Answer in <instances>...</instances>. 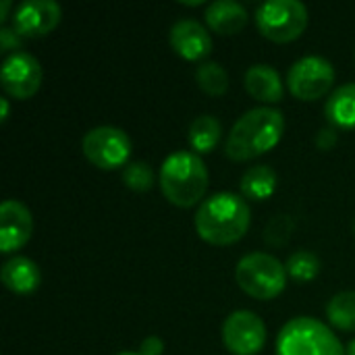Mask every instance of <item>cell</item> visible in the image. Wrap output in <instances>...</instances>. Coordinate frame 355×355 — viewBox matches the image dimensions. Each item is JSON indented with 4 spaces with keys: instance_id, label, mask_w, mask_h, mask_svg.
I'll return each instance as SVG.
<instances>
[{
    "instance_id": "603a6c76",
    "label": "cell",
    "mask_w": 355,
    "mask_h": 355,
    "mask_svg": "<svg viewBox=\"0 0 355 355\" xmlns=\"http://www.w3.org/2000/svg\"><path fill=\"white\" fill-rule=\"evenodd\" d=\"M123 183L127 189L137 191V193L150 191L154 187V171L148 162H141V160L129 162L123 168Z\"/></svg>"
},
{
    "instance_id": "4316f807",
    "label": "cell",
    "mask_w": 355,
    "mask_h": 355,
    "mask_svg": "<svg viewBox=\"0 0 355 355\" xmlns=\"http://www.w3.org/2000/svg\"><path fill=\"white\" fill-rule=\"evenodd\" d=\"M337 139H339V135H337V129L335 127H324L318 135H316V146L320 148V150H331L335 144H337Z\"/></svg>"
},
{
    "instance_id": "e0dca14e",
    "label": "cell",
    "mask_w": 355,
    "mask_h": 355,
    "mask_svg": "<svg viewBox=\"0 0 355 355\" xmlns=\"http://www.w3.org/2000/svg\"><path fill=\"white\" fill-rule=\"evenodd\" d=\"M324 116L335 129H355V83L339 85L329 96Z\"/></svg>"
},
{
    "instance_id": "ffe728a7",
    "label": "cell",
    "mask_w": 355,
    "mask_h": 355,
    "mask_svg": "<svg viewBox=\"0 0 355 355\" xmlns=\"http://www.w3.org/2000/svg\"><path fill=\"white\" fill-rule=\"evenodd\" d=\"M329 322L345 333H355V291H343L327 304Z\"/></svg>"
},
{
    "instance_id": "f1b7e54d",
    "label": "cell",
    "mask_w": 355,
    "mask_h": 355,
    "mask_svg": "<svg viewBox=\"0 0 355 355\" xmlns=\"http://www.w3.org/2000/svg\"><path fill=\"white\" fill-rule=\"evenodd\" d=\"M0 106H2L0 121H2V123H6V119H8V110H10V108H8V100H6V98H2V100H0Z\"/></svg>"
},
{
    "instance_id": "d6986e66",
    "label": "cell",
    "mask_w": 355,
    "mask_h": 355,
    "mask_svg": "<svg viewBox=\"0 0 355 355\" xmlns=\"http://www.w3.org/2000/svg\"><path fill=\"white\" fill-rule=\"evenodd\" d=\"M220 121L212 114H200L191 121L189 131H187V141L191 146V150L202 156V154H210L218 141H220Z\"/></svg>"
},
{
    "instance_id": "5b68a950",
    "label": "cell",
    "mask_w": 355,
    "mask_h": 355,
    "mask_svg": "<svg viewBox=\"0 0 355 355\" xmlns=\"http://www.w3.org/2000/svg\"><path fill=\"white\" fill-rule=\"evenodd\" d=\"M235 281L250 297L258 302H270L285 291L287 270L279 258L266 252H254L237 262Z\"/></svg>"
},
{
    "instance_id": "4dcf8cb0",
    "label": "cell",
    "mask_w": 355,
    "mask_h": 355,
    "mask_svg": "<svg viewBox=\"0 0 355 355\" xmlns=\"http://www.w3.org/2000/svg\"><path fill=\"white\" fill-rule=\"evenodd\" d=\"M181 4H185V6H200L202 0H196V2H185V0H181Z\"/></svg>"
},
{
    "instance_id": "9a60e30c",
    "label": "cell",
    "mask_w": 355,
    "mask_h": 355,
    "mask_svg": "<svg viewBox=\"0 0 355 355\" xmlns=\"http://www.w3.org/2000/svg\"><path fill=\"white\" fill-rule=\"evenodd\" d=\"M204 19L214 33L235 35V33L243 31L250 15H248L245 6L235 0H216L212 4H208Z\"/></svg>"
},
{
    "instance_id": "ac0fdd59",
    "label": "cell",
    "mask_w": 355,
    "mask_h": 355,
    "mask_svg": "<svg viewBox=\"0 0 355 355\" xmlns=\"http://www.w3.org/2000/svg\"><path fill=\"white\" fill-rule=\"evenodd\" d=\"M241 196L250 202H266L277 191V173L272 166L256 164L241 177Z\"/></svg>"
},
{
    "instance_id": "9c48e42d",
    "label": "cell",
    "mask_w": 355,
    "mask_h": 355,
    "mask_svg": "<svg viewBox=\"0 0 355 355\" xmlns=\"http://www.w3.org/2000/svg\"><path fill=\"white\" fill-rule=\"evenodd\" d=\"M223 343L233 355H258L266 343V324L258 314L237 310L223 324Z\"/></svg>"
},
{
    "instance_id": "4fadbf2b",
    "label": "cell",
    "mask_w": 355,
    "mask_h": 355,
    "mask_svg": "<svg viewBox=\"0 0 355 355\" xmlns=\"http://www.w3.org/2000/svg\"><path fill=\"white\" fill-rule=\"evenodd\" d=\"M173 50L185 60H202L212 52V35L196 19H179L168 33Z\"/></svg>"
},
{
    "instance_id": "cb8c5ba5",
    "label": "cell",
    "mask_w": 355,
    "mask_h": 355,
    "mask_svg": "<svg viewBox=\"0 0 355 355\" xmlns=\"http://www.w3.org/2000/svg\"><path fill=\"white\" fill-rule=\"evenodd\" d=\"M291 233H293V220H291V216L279 214V216H275V218L266 225L264 239H266V243L272 245V248H283V245H287Z\"/></svg>"
},
{
    "instance_id": "1f68e13d",
    "label": "cell",
    "mask_w": 355,
    "mask_h": 355,
    "mask_svg": "<svg viewBox=\"0 0 355 355\" xmlns=\"http://www.w3.org/2000/svg\"><path fill=\"white\" fill-rule=\"evenodd\" d=\"M116 355H139V354H133V352H123V354H116Z\"/></svg>"
},
{
    "instance_id": "83f0119b",
    "label": "cell",
    "mask_w": 355,
    "mask_h": 355,
    "mask_svg": "<svg viewBox=\"0 0 355 355\" xmlns=\"http://www.w3.org/2000/svg\"><path fill=\"white\" fill-rule=\"evenodd\" d=\"M12 2L10 0H2L0 2V21H6L8 19V10H10Z\"/></svg>"
},
{
    "instance_id": "d6a6232c",
    "label": "cell",
    "mask_w": 355,
    "mask_h": 355,
    "mask_svg": "<svg viewBox=\"0 0 355 355\" xmlns=\"http://www.w3.org/2000/svg\"><path fill=\"white\" fill-rule=\"evenodd\" d=\"M354 233H355V218H354Z\"/></svg>"
},
{
    "instance_id": "44dd1931",
    "label": "cell",
    "mask_w": 355,
    "mask_h": 355,
    "mask_svg": "<svg viewBox=\"0 0 355 355\" xmlns=\"http://www.w3.org/2000/svg\"><path fill=\"white\" fill-rule=\"evenodd\" d=\"M285 270H287V277H291L295 283H302V285L310 283L320 275V258L308 250L293 252L289 260L285 262Z\"/></svg>"
},
{
    "instance_id": "277c9868",
    "label": "cell",
    "mask_w": 355,
    "mask_h": 355,
    "mask_svg": "<svg viewBox=\"0 0 355 355\" xmlns=\"http://www.w3.org/2000/svg\"><path fill=\"white\" fill-rule=\"evenodd\" d=\"M277 355H347V347L324 322L297 316L281 329Z\"/></svg>"
},
{
    "instance_id": "30bf717a",
    "label": "cell",
    "mask_w": 355,
    "mask_h": 355,
    "mask_svg": "<svg viewBox=\"0 0 355 355\" xmlns=\"http://www.w3.org/2000/svg\"><path fill=\"white\" fill-rule=\"evenodd\" d=\"M2 89L15 100L31 98L42 85V67L40 60L29 52L8 54L0 69Z\"/></svg>"
},
{
    "instance_id": "8fae6325",
    "label": "cell",
    "mask_w": 355,
    "mask_h": 355,
    "mask_svg": "<svg viewBox=\"0 0 355 355\" xmlns=\"http://www.w3.org/2000/svg\"><path fill=\"white\" fill-rule=\"evenodd\" d=\"M62 10L54 0H25L12 12V29L21 37H44L56 29Z\"/></svg>"
},
{
    "instance_id": "7402d4cb",
    "label": "cell",
    "mask_w": 355,
    "mask_h": 355,
    "mask_svg": "<svg viewBox=\"0 0 355 355\" xmlns=\"http://www.w3.org/2000/svg\"><path fill=\"white\" fill-rule=\"evenodd\" d=\"M196 83L208 96H223L229 89V75L218 62H204L196 69Z\"/></svg>"
},
{
    "instance_id": "8992f818",
    "label": "cell",
    "mask_w": 355,
    "mask_h": 355,
    "mask_svg": "<svg viewBox=\"0 0 355 355\" xmlns=\"http://www.w3.org/2000/svg\"><path fill=\"white\" fill-rule=\"evenodd\" d=\"M256 25L266 40L287 44L306 31L308 8L300 0H268L258 6Z\"/></svg>"
},
{
    "instance_id": "d4e9b609",
    "label": "cell",
    "mask_w": 355,
    "mask_h": 355,
    "mask_svg": "<svg viewBox=\"0 0 355 355\" xmlns=\"http://www.w3.org/2000/svg\"><path fill=\"white\" fill-rule=\"evenodd\" d=\"M23 40L25 37H21L12 27H2L0 29V52H10V54L21 52L19 48L23 46Z\"/></svg>"
},
{
    "instance_id": "484cf974",
    "label": "cell",
    "mask_w": 355,
    "mask_h": 355,
    "mask_svg": "<svg viewBox=\"0 0 355 355\" xmlns=\"http://www.w3.org/2000/svg\"><path fill=\"white\" fill-rule=\"evenodd\" d=\"M139 355H162L164 354V341L156 335L152 337H146L139 345Z\"/></svg>"
},
{
    "instance_id": "7c38bea8",
    "label": "cell",
    "mask_w": 355,
    "mask_h": 355,
    "mask_svg": "<svg viewBox=\"0 0 355 355\" xmlns=\"http://www.w3.org/2000/svg\"><path fill=\"white\" fill-rule=\"evenodd\" d=\"M33 235V216L19 200H6L0 206V252L21 250Z\"/></svg>"
},
{
    "instance_id": "5bb4252c",
    "label": "cell",
    "mask_w": 355,
    "mask_h": 355,
    "mask_svg": "<svg viewBox=\"0 0 355 355\" xmlns=\"http://www.w3.org/2000/svg\"><path fill=\"white\" fill-rule=\"evenodd\" d=\"M245 92L262 104H279L285 96L283 79L279 71L270 64H254L243 77Z\"/></svg>"
},
{
    "instance_id": "6da1fadb",
    "label": "cell",
    "mask_w": 355,
    "mask_h": 355,
    "mask_svg": "<svg viewBox=\"0 0 355 355\" xmlns=\"http://www.w3.org/2000/svg\"><path fill=\"white\" fill-rule=\"evenodd\" d=\"M193 225L200 239L225 248L245 237L252 225V210L243 196L220 191L200 204Z\"/></svg>"
},
{
    "instance_id": "2e32d148",
    "label": "cell",
    "mask_w": 355,
    "mask_h": 355,
    "mask_svg": "<svg viewBox=\"0 0 355 355\" xmlns=\"http://www.w3.org/2000/svg\"><path fill=\"white\" fill-rule=\"evenodd\" d=\"M0 279L8 291H12L17 295H29L40 287L42 272L33 260H29L25 256H15L4 262V266L0 270Z\"/></svg>"
},
{
    "instance_id": "7a4b0ae2",
    "label": "cell",
    "mask_w": 355,
    "mask_h": 355,
    "mask_svg": "<svg viewBox=\"0 0 355 355\" xmlns=\"http://www.w3.org/2000/svg\"><path fill=\"white\" fill-rule=\"evenodd\" d=\"M285 133V116L272 106H258L237 119L225 141L227 158L235 162L254 160L279 146Z\"/></svg>"
},
{
    "instance_id": "ba28073f",
    "label": "cell",
    "mask_w": 355,
    "mask_h": 355,
    "mask_svg": "<svg viewBox=\"0 0 355 355\" xmlns=\"http://www.w3.org/2000/svg\"><path fill=\"white\" fill-rule=\"evenodd\" d=\"M335 83V67L322 56H304L291 64L287 73L289 92L302 102L324 98Z\"/></svg>"
},
{
    "instance_id": "3957f363",
    "label": "cell",
    "mask_w": 355,
    "mask_h": 355,
    "mask_svg": "<svg viewBox=\"0 0 355 355\" xmlns=\"http://www.w3.org/2000/svg\"><path fill=\"white\" fill-rule=\"evenodd\" d=\"M164 198L177 208H193L208 189V168L196 152L177 150L160 166L158 177Z\"/></svg>"
},
{
    "instance_id": "52a82bcc",
    "label": "cell",
    "mask_w": 355,
    "mask_h": 355,
    "mask_svg": "<svg viewBox=\"0 0 355 355\" xmlns=\"http://www.w3.org/2000/svg\"><path fill=\"white\" fill-rule=\"evenodd\" d=\"M81 150H83V156L94 166L102 171H114V168L129 164L133 144L123 129L102 125V127L89 129L83 135Z\"/></svg>"
},
{
    "instance_id": "f546056e",
    "label": "cell",
    "mask_w": 355,
    "mask_h": 355,
    "mask_svg": "<svg viewBox=\"0 0 355 355\" xmlns=\"http://www.w3.org/2000/svg\"><path fill=\"white\" fill-rule=\"evenodd\" d=\"M347 355H355V339L347 345Z\"/></svg>"
}]
</instances>
